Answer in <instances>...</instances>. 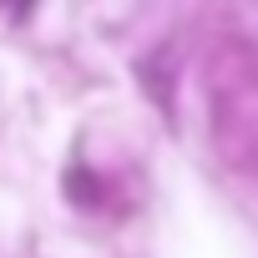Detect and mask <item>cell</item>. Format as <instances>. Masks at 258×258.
<instances>
[{"label":"cell","instance_id":"6da1fadb","mask_svg":"<svg viewBox=\"0 0 258 258\" xmlns=\"http://www.w3.org/2000/svg\"><path fill=\"white\" fill-rule=\"evenodd\" d=\"M137 81H142V91L152 96V106H157L162 116H172V61H167V46L137 61Z\"/></svg>","mask_w":258,"mask_h":258},{"label":"cell","instance_id":"7a4b0ae2","mask_svg":"<svg viewBox=\"0 0 258 258\" xmlns=\"http://www.w3.org/2000/svg\"><path fill=\"white\" fill-rule=\"evenodd\" d=\"M66 198H71L76 208H91V203L101 198V182H96V172H86V167H71V172H66Z\"/></svg>","mask_w":258,"mask_h":258},{"label":"cell","instance_id":"3957f363","mask_svg":"<svg viewBox=\"0 0 258 258\" xmlns=\"http://www.w3.org/2000/svg\"><path fill=\"white\" fill-rule=\"evenodd\" d=\"M0 6H6V11H11V16H26V11H31V6H36V0H0Z\"/></svg>","mask_w":258,"mask_h":258}]
</instances>
